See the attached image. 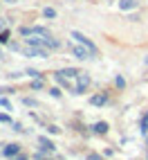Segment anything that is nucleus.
<instances>
[{"label":"nucleus","instance_id":"obj_1","mask_svg":"<svg viewBox=\"0 0 148 160\" xmlns=\"http://www.w3.org/2000/svg\"><path fill=\"white\" fill-rule=\"evenodd\" d=\"M20 34L25 36V41L29 45H43L47 50H56L61 45L58 41H54L49 36V32L45 27H23V29H20Z\"/></svg>","mask_w":148,"mask_h":160},{"label":"nucleus","instance_id":"obj_2","mask_svg":"<svg viewBox=\"0 0 148 160\" xmlns=\"http://www.w3.org/2000/svg\"><path fill=\"white\" fill-rule=\"evenodd\" d=\"M56 81L61 83V86L70 88L74 95H76V86H79V72L74 68H65V70H58L56 72Z\"/></svg>","mask_w":148,"mask_h":160},{"label":"nucleus","instance_id":"obj_3","mask_svg":"<svg viewBox=\"0 0 148 160\" xmlns=\"http://www.w3.org/2000/svg\"><path fill=\"white\" fill-rule=\"evenodd\" d=\"M72 38H76L81 45H86L88 50H92V54H97V45H94V43H92V41H90L88 36H83L81 32H72Z\"/></svg>","mask_w":148,"mask_h":160},{"label":"nucleus","instance_id":"obj_4","mask_svg":"<svg viewBox=\"0 0 148 160\" xmlns=\"http://www.w3.org/2000/svg\"><path fill=\"white\" fill-rule=\"evenodd\" d=\"M72 52H74V57H76V59H83V61L94 57V54H92V50H88L86 45H81V43H79V45H74V48H72Z\"/></svg>","mask_w":148,"mask_h":160},{"label":"nucleus","instance_id":"obj_5","mask_svg":"<svg viewBox=\"0 0 148 160\" xmlns=\"http://www.w3.org/2000/svg\"><path fill=\"white\" fill-rule=\"evenodd\" d=\"M90 86V74H86V72H79V86H76V95H81V92H86V88Z\"/></svg>","mask_w":148,"mask_h":160},{"label":"nucleus","instance_id":"obj_6","mask_svg":"<svg viewBox=\"0 0 148 160\" xmlns=\"http://www.w3.org/2000/svg\"><path fill=\"white\" fill-rule=\"evenodd\" d=\"M2 153H5L7 158H14V156H18V153H20V144H16V142H14V144H7V147L2 149Z\"/></svg>","mask_w":148,"mask_h":160},{"label":"nucleus","instance_id":"obj_7","mask_svg":"<svg viewBox=\"0 0 148 160\" xmlns=\"http://www.w3.org/2000/svg\"><path fill=\"white\" fill-rule=\"evenodd\" d=\"M137 7V0H119V9L128 12V9H135Z\"/></svg>","mask_w":148,"mask_h":160},{"label":"nucleus","instance_id":"obj_8","mask_svg":"<svg viewBox=\"0 0 148 160\" xmlns=\"http://www.w3.org/2000/svg\"><path fill=\"white\" fill-rule=\"evenodd\" d=\"M92 131L99 133V135H103V133H108V124H105V122H97V124L92 126Z\"/></svg>","mask_w":148,"mask_h":160},{"label":"nucleus","instance_id":"obj_9","mask_svg":"<svg viewBox=\"0 0 148 160\" xmlns=\"http://www.w3.org/2000/svg\"><path fill=\"white\" fill-rule=\"evenodd\" d=\"M90 102H92V106H103L105 102H108V95H94Z\"/></svg>","mask_w":148,"mask_h":160},{"label":"nucleus","instance_id":"obj_10","mask_svg":"<svg viewBox=\"0 0 148 160\" xmlns=\"http://www.w3.org/2000/svg\"><path fill=\"white\" fill-rule=\"evenodd\" d=\"M38 142H40V147H43V149H47V151H54V149H56V147H54V142L47 140V138H40Z\"/></svg>","mask_w":148,"mask_h":160},{"label":"nucleus","instance_id":"obj_11","mask_svg":"<svg viewBox=\"0 0 148 160\" xmlns=\"http://www.w3.org/2000/svg\"><path fill=\"white\" fill-rule=\"evenodd\" d=\"M47 18H56V9H52V7H45V12H43Z\"/></svg>","mask_w":148,"mask_h":160},{"label":"nucleus","instance_id":"obj_12","mask_svg":"<svg viewBox=\"0 0 148 160\" xmlns=\"http://www.w3.org/2000/svg\"><path fill=\"white\" fill-rule=\"evenodd\" d=\"M141 131H144V133L148 131V113L144 115V120H141Z\"/></svg>","mask_w":148,"mask_h":160},{"label":"nucleus","instance_id":"obj_13","mask_svg":"<svg viewBox=\"0 0 148 160\" xmlns=\"http://www.w3.org/2000/svg\"><path fill=\"white\" fill-rule=\"evenodd\" d=\"M23 102H25V106H38V102H34V99H29V97H25Z\"/></svg>","mask_w":148,"mask_h":160},{"label":"nucleus","instance_id":"obj_14","mask_svg":"<svg viewBox=\"0 0 148 160\" xmlns=\"http://www.w3.org/2000/svg\"><path fill=\"white\" fill-rule=\"evenodd\" d=\"M114 83H117L119 88H123V86H126V81H123V77H117V79H114Z\"/></svg>","mask_w":148,"mask_h":160},{"label":"nucleus","instance_id":"obj_15","mask_svg":"<svg viewBox=\"0 0 148 160\" xmlns=\"http://www.w3.org/2000/svg\"><path fill=\"white\" fill-rule=\"evenodd\" d=\"M27 74H29V77H31V79H38V77H40V74H38L36 70H27Z\"/></svg>","mask_w":148,"mask_h":160},{"label":"nucleus","instance_id":"obj_16","mask_svg":"<svg viewBox=\"0 0 148 160\" xmlns=\"http://www.w3.org/2000/svg\"><path fill=\"white\" fill-rule=\"evenodd\" d=\"M0 106H5V108H12V104H9L5 97H0Z\"/></svg>","mask_w":148,"mask_h":160},{"label":"nucleus","instance_id":"obj_17","mask_svg":"<svg viewBox=\"0 0 148 160\" xmlns=\"http://www.w3.org/2000/svg\"><path fill=\"white\" fill-rule=\"evenodd\" d=\"M0 122H5V124H9V122H12V117H9V115H0Z\"/></svg>","mask_w":148,"mask_h":160},{"label":"nucleus","instance_id":"obj_18","mask_svg":"<svg viewBox=\"0 0 148 160\" xmlns=\"http://www.w3.org/2000/svg\"><path fill=\"white\" fill-rule=\"evenodd\" d=\"M49 92H52V97H61V90H58V88H52Z\"/></svg>","mask_w":148,"mask_h":160},{"label":"nucleus","instance_id":"obj_19","mask_svg":"<svg viewBox=\"0 0 148 160\" xmlns=\"http://www.w3.org/2000/svg\"><path fill=\"white\" fill-rule=\"evenodd\" d=\"M88 160H101V156H99V153H90Z\"/></svg>","mask_w":148,"mask_h":160},{"label":"nucleus","instance_id":"obj_20","mask_svg":"<svg viewBox=\"0 0 148 160\" xmlns=\"http://www.w3.org/2000/svg\"><path fill=\"white\" fill-rule=\"evenodd\" d=\"M12 160H27V158H25V156H14Z\"/></svg>","mask_w":148,"mask_h":160},{"label":"nucleus","instance_id":"obj_21","mask_svg":"<svg viewBox=\"0 0 148 160\" xmlns=\"http://www.w3.org/2000/svg\"><path fill=\"white\" fill-rule=\"evenodd\" d=\"M144 61H146V66H148V57H146V59H144Z\"/></svg>","mask_w":148,"mask_h":160}]
</instances>
